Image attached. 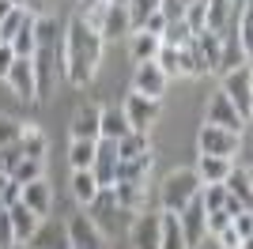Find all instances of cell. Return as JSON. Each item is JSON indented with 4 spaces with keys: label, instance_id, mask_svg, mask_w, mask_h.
Wrapping results in <instances>:
<instances>
[{
    "label": "cell",
    "instance_id": "obj_1",
    "mask_svg": "<svg viewBox=\"0 0 253 249\" xmlns=\"http://www.w3.org/2000/svg\"><path fill=\"white\" fill-rule=\"evenodd\" d=\"M102 57V38L98 31H91L84 23V15H76L68 23V34H64V76L76 83V87H87L91 76H95V64Z\"/></svg>",
    "mask_w": 253,
    "mask_h": 249
},
{
    "label": "cell",
    "instance_id": "obj_2",
    "mask_svg": "<svg viewBox=\"0 0 253 249\" xmlns=\"http://www.w3.org/2000/svg\"><path fill=\"white\" fill-rule=\"evenodd\" d=\"M201 185L204 181L197 177V170H174V174H167V181H163V189H159L163 211H174V215H178L181 208L201 193Z\"/></svg>",
    "mask_w": 253,
    "mask_h": 249
},
{
    "label": "cell",
    "instance_id": "obj_3",
    "mask_svg": "<svg viewBox=\"0 0 253 249\" xmlns=\"http://www.w3.org/2000/svg\"><path fill=\"white\" fill-rule=\"evenodd\" d=\"M34 64V98H49V91L57 87V76L64 72V57L57 53V45H38L31 53Z\"/></svg>",
    "mask_w": 253,
    "mask_h": 249
},
{
    "label": "cell",
    "instance_id": "obj_4",
    "mask_svg": "<svg viewBox=\"0 0 253 249\" xmlns=\"http://www.w3.org/2000/svg\"><path fill=\"white\" fill-rule=\"evenodd\" d=\"M223 94L231 98L238 117L250 121V114H253V72H250V64H238L231 72H223Z\"/></svg>",
    "mask_w": 253,
    "mask_h": 249
},
{
    "label": "cell",
    "instance_id": "obj_5",
    "mask_svg": "<svg viewBox=\"0 0 253 249\" xmlns=\"http://www.w3.org/2000/svg\"><path fill=\"white\" fill-rule=\"evenodd\" d=\"M117 211H121V208H117L114 189H98L95 197L87 200V211H84V215L91 219L102 234H114V230H117Z\"/></svg>",
    "mask_w": 253,
    "mask_h": 249
},
{
    "label": "cell",
    "instance_id": "obj_6",
    "mask_svg": "<svg viewBox=\"0 0 253 249\" xmlns=\"http://www.w3.org/2000/svg\"><path fill=\"white\" fill-rule=\"evenodd\" d=\"M204 204H201V193L189 200V204L178 211V227H181V238H185V249H197L204 238H208V230H204Z\"/></svg>",
    "mask_w": 253,
    "mask_h": 249
},
{
    "label": "cell",
    "instance_id": "obj_7",
    "mask_svg": "<svg viewBox=\"0 0 253 249\" xmlns=\"http://www.w3.org/2000/svg\"><path fill=\"white\" fill-rule=\"evenodd\" d=\"M117 144L114 140H95V159H91V174H95L98 189H114V174H117Z\"/></svg>",
    "mask_w": 253,
    "mask_h": 249
},
{
    "label": "cell",
    "instance_id": "obj_8",
    "mask_svg": "<svg viewBox=\"0 0 253 249\" xmlns=\"http://www.w3.org/2000/svg\"><path fill=\"white\" fill-rule=\"evenodd\" d=\"M197 144H201V155H219V159H231L238 151V132H227L219 124H204L201 136H197Z\"/></svg>",
    "mask_w": 253,
    "mask_h": 249
},
{
    "label": "cell",
    "instance_id": "obj_9",
    "mask_svg": "<svg viewBox=\"0 0 253 249\" xmlns=\"http://www.w3.org/2000/svg\"><path fill=\"white\" fill-rule=\"evenodd\" d=\"M64 230H68V246H72V249H110V246H106V234L84 215V211L68 219V227H64Z\"/></svg>",
    "mask_w": 253,
    "mask_h": 249
},
{
    "label": "cell",
    "instance_id": "obj_10",
    "mask_svg": "<svg viewBox=\"0 0 253 249\" xmlns=\"http://www.w3.org/2000/svg\"><path fill=\"white\" fill-rule=\"evenodd\" d=\"M125 121L132 132H148L151 121L159 117V98H148V94H128V102H125Z\"/></svg>",
    "mask_w": 253,
    "mask_h": 249
},
{
    "label": "cell",
    "instance_id": "obj_11",
    "mask_svg": "<svg viewBox=\"0 0 253 249\" xmlns=\"http://www.w3.org/2000/svg\"><path fill=\"white\" fill-rule=\"evenodd\" d=\"M132 34V23H128V8L125 4H102V19H98V38L114 42Z\"/></svg>",
    "mask_w": 253,
    "mask_h": 249
},
{
    "label": "cell",
    "instance_id": "obj_12",
    "mask_svg": "<svg viewBox=\"0 0 253 249\" xmlns=\"http://www.w3.org/2000/svg\"><path fill=\"white\" fill-rule=\"evenodd\" d=\"M132 87H136V94H148V98H159V94L167 91V76H163V68H159L155 61H144V64H136Z\"/></svg>",
    "mask_w": 253,
    "mask_h": 249
},
{
    "label": "cell",
    "instance_id": "obj_13",
    "mask_svg": "<svg viewBox=\"0 0 253 249\" xmlns=\"http://www.w3.org/2000/svg\"><path fill=\"white\" fill-rule=\"evenodd\" d=\"M159 230H163V211H144L132 223V249H159Z\"/></svg>",
    "mask_w": 253,
    "mask_h": 249
},
{
    "label": "cell",
    "instance_id": "obj_14",
    "mask_svg": "<svg viewBox=\"0 0 253 249\" xmlns=\"http://www.w3.org/2000/svg\"><path fill=\"white\" fill-rule=\"evenodd\" d=\"M204 124H219V128H227V132H242V117H238V110L231 106V98L227 94H215L208 102V121Z\"/></svg>",
    "mask_w": 253,
    "mask_h": 249
},
{
    "label": "cell",
    "instance_id": "obj_15",
    "mask_svg": "<svg viewBox=\"0 0 253 249\" xmlns=\"http://www.w3.org/2000/svg\"><path fill=\"white\" fill-rule=\"evenodd\" d=\"M4 80L11 83V91L19 94L23 102H27V98H34V64H31V57H15Z\"/></svg>",
    "mask_w": 253,
    "mask_h": 249
},
{
    "label": "cell",
    "instance_id": "obj_16",
    "mask_svg": "<svg viewBox=\"0 0 253 249\" xmlns=\"http://www.w3.org/2000/svg\"><path fill=\"white\" fill-rule=\"evenodd\" d=\"M148 174H151V151L148 155H136V159H121V163H117V174H114V185L117 181L148 185Z\"/></svg>",
    "mask_w": 253,
    "mask_h": 249
},
{
    "label": "cell",
    "instance_id": "obj_17",
    "mask_svg": "<svg viewBox=\"0 0 253 249\" xmlns=\"http://www.w3.org/2000/svg\"><path fill=\"white\" fill-rule=\"evenodd\" d=\"M8 219H11V230H15V242H31V234L38 230V223H42V219L34 215V211L23 204V200L8 208Z\"/></svg>",
    "mask_w": 253,
    "mask_h": 249
},
{
    "label": "cell",
    "instance_id": "obj_18",
    "mask_svg": "<svg viewBox=\"0 0 253 249\" xmlns=\"http://www.w3.org/2000/svg\"><path fill=\"white\" fill-rule=\"evenodd\" d=\"M31 249H72L68 230L57 227V223H38V230L31 234Z\"/></svg>",
    "mask_w": 253,
    "mask_h": 249
},
{
    "label": "cell",
    "instance_id": "obj_19",
    "mask_svg": "<svg viewBox=\"0 0 253 249\" xmlns=\"http://www.w3.org/2000/svg\"><path fill=\"white\" fill-rule=\"evenodd\" d=\"M23 204L31 208L34 215L42 219L45 211H49V204H53V193H49V185H45V177H38V181H27V185H23Z\"/></svg>",
    "mask_w": 253,
    "mask_h": 249
},
{
    "label": "cell",
    "instance_id": "obj_20",
    "mask_svg": "<svg viewBox=\"0 0 253 249\" xmlns=\"http://www.w3.org/2000/svg\"><path fill=\"white\" fill-rule=\"evenodd\" d=\"M114 197L121 211H144L148 204V185H132V181H117L114 185Z\"/></svg>",
    "mask_w": 253,
    "mask_h": 249
},
{
    "label": "cell",
    "instance_id": "obj_21",
    "mask_svg": "<svg viewBox=\"0 0 253 249\" xmlns=\"http://www.w3.org/2000/svg\"><path fill=\"white\" fill-rule=\"evenodd\" d=\"M98 114L95 106H80L72 117V140H98Z\"/></svg>",
    "mask_w": 253,
    "mask_h": 249
},
{
    "label": "cell",
    "instance_id": "obj_22",
    "mask_svg": "<svg viewBox=\"0 0 253 249\" xmlns=\"http://www.w3.org/2000/svg\"><path fill=\"white\" fill-rule=\"evenodd\" d=\"M231 159H219V155H201L197 159V177H201L204 185H219L223 177H227V170H231Z\"/></svg>",
    "mask_w": 253,
    "mask_h": 249
},
{
    "label": "cell",
    "instance_id": "obj_23",
    "mask_svg": "<svg viewBox=\"0 0 253 249\" xmlns=\"http://www.w3.org/2000/svg\"><path fill=\"white\" fill-rule=\"evenodd\" d=\"M19 155L23 159H38V163H45V136L34 128V124H23V132H19Z\"/></svg>",
    "mask_w": 253,
    "mask_h": 249
},
{
    "label": "cell",
    "instance_id": "obj_24",
    "mask_svg": "<svg viewBox=\"0 0 253 249\" xmlns=\"http://www.w3.org/2000/svg\"><path fill=\"white\" fill-rule=\"evenodd\" d=\"M219 185L227 189L234 200H242V204L250 208V170H246V166H231V170H227V177H223Z\"/></svg>",
    "mask_w": 253,
    "mask_h": 249
},
{
    "label": "cell",
    "instance_id": "obj_25",
    "mask_svg": "<svg viewBox=\"0 0 253 249\" xmlns=\"http://www.w3.org/2000/svg\"><path fill=\"white\" fill-rule=\"evenodd\" d=\"M128 132V121L121 110H102L98 114V140H121Z\"/></svg>",
    "mask_w": 253,
    "mask_h": 249
},
{
    "label": "cell",
    "instance_id": "obj_26",
    "mask_svg": "<svg viewBox=\"0 0 253 249\" xmlns=\"http://www.w3.org/2000/svg\"><path fill=\"white\" fill-rule=\"evenodd\" d=\"M155 64L163 68V76H185V53L181 49H174V45H159V53H155Z\"/></svg>",
    "mask_w": 253,
    "mask_h": 249
},
{
    "label": "cell",
    "instance_id": "obj_27",
    "mask_svg": "<svg viewBox=\"0 0 253 249\" xmlns=\"http://www.w3.org/2000/svg\"><path fill=\"white\" fill-rule=\"evenodd\" d=\"M231 4L234 0H208V11H204V31L223 34L227 19H231Z\"/></svg>",
    "mask_w": 253,
    "mask_h": 249
},
{
    "label": "cell",
    "instance_id": "obj_28",
    "mask_svg": "<svg viewBox=\"0 0 253 249\" xmlns=\"http://www.w3.org/2000/svg\"><path fill=\"white\" fill-rule=\"evenodd\" d=\"M117 144V159H136V155H148L151 147H148V132H132L128 128L121 140H114Z\"/></svg>",
    "mask_w": 253,
    "mask_h": 249
},
{
    "label": "cell",
    "instance_id": "obj_29",
    "mask_svg": "<svg viewBox=\"0 0 253 249\" xmlns=\"http://www.w3.org/2000/svg\"><path fill=\"white\" fill-rule=\"evenodd\" d=\"M159 249H185V238H181V227H178V215H174V211H163Z\"/></svg>",
    "mask_w": 253,
    "mask_h": 249
},
{
    "label": "cell",
    "instance_id": "obj_30",
    "mask_svg": "<svg viewBox=\"0 0 253 249\" xmlns=\"http://www.w3.org/2000/svg\"><path fill=\"white\" fill-rule=\"evenodd\" d=\"M159 42H163V45H174V49H185V45L193 42L189 23H185V19H174V23H167V27H163V34H159Z\"/></svg>",
    "mask_w": 253,
    "mask_h": 249
},
{
    "label": "cell",
    "instance_id": "obj_31",
    "mask_svg": "<svg viewBox=\"0 0 253 249\" xmlns=\"http://www.w3.org/2000/svg\"><path fill=\"white\" fill-rule=\"evenodd\" d=\"M57 34H61V23L53 15H38L34 19V45H57Z\"/></svg>",
    "mask_w": 253,
    "mask_h": 249
},
{
    "label": "cell",
    "instance_id": "obj_32",
    "mask_svg": "<svg viewBox=\"0 0 253 249\" xmlns=\"http://www.w3.org/2000/svg\"><path fill=\"white\" fill-rule=\"evenodd\" d=\"M8 45L15 49V57H31V53L38 49V45H34V15H27V23L19 27V34H15Z\"/></svg>",
    "mask_w": 253,
    "mask_h": 249
},
{
    "label": "cell",
    "instance_id": "obj_33",
    "mask_svg": "<svg viewBox=\"0 0 253 249\" xmlns=\"http://www.w3.org/2000/svg\"><path fill=\"white\" fill-rule=\"evenodd\" d=\"M159 45L163 42L155 38V34H132V57H136V64H144V61H155V53H159Z\"/></svg>",
    "mask_w": 253,
    "mask_h": 249
},
{
    "label": "cell",
    "instance_id": "obj_34",
    "mask_svg": "<svg viewBox=\"0 0 253 249\" xmlns=\"http://www.w3.org/2000/svg\"><path fill=\"white\" fill-rule=\"evenodd\" d=\"M8 177L15 181V185H27V181H38L42 177V163L38 159H19V163L8 170Z\"/></svg>",
    "mask_w": 253,
    "mask_h": 249
},
{
    "label": "cell",
    "instance_id": "obj_35",
    "mask_svg": "<svg viewBox=\"0 0 253 249\" xmlns=\"http://www.w3.org/2000/svg\"><path fill=\"white\" fill-rule=\"evenodd\" d=\"M27 15H31V11L23 8V4H15V8L0 19V42H11V38H15V34H19V27L27 23Z\"/></svg>",
    "mask_w": 253,
    "mask_h": 249
},
{
    "label": "cell",
    "instance_id": "obj_36",
    "mask_svg": "<svg viewBox=\"0 0 253 249\" xmlns=\"http://www.w3.org/2000/svg\"><path fill=\"white\" fill-rule=\"evenodd\" d=\"M91 159H95V140H72V151H68L72 170H91Z\"/></svg>",
    "mask_w": 253,
    "mask_h": 249
},
{
    "label": "cell",
    "instance_id": "obj_37",
    "mask_svg": "<svg viewBox=\"0 0 253 249\" xmlns=\"http://www.w3.org/2000/svg\"><path fill=\"white\" fill-rule=\"evenodd\" d=\"M72 193H76V200H91L98 193V181H95V174H91V170H76L72 174Z\"/></svg>",
    "mask_w": 253,
    "mask_h": 249
},
{
    "label": "cell",
    "instance_id": "obj_38",
    "mask_svg": "<svg viewBox=\"0 0 253 249\" xmlns=\"http://www.w3.org/2000/svg\"><path fill=\"white\" fill-rule=\"evenodd\" d=\"M125 8H128V23H132V31H140L144 19L159 11V0H128Z\"/></svg>",
    "mask_w": 253,
    "mask_h": 249
},
{
    "label": "cell",
    "instance_id": "obj_39",
    "mask_svg": "<svg viewBox=\"0 0 253 249\" xmlns=\"http://www.w3.org/2000/svg\"><path fill=\"white\" fill-rule=\"evenodd\" d=\"M19 132H23V121L15 117H0V151L11 144H19Z\"/></svg>",
    "mask_w": 253,
    "mask_h": 249
},
{
    "label": "cell",
    "instance_id": "obj_40",
    "mask_svg": "<svg viewBox=\"0 0 253 249\" xmlns=\"http://www.w3.org/2000/svg\"><path fill=\"white\" fill-rule=\"evenodd\" d=\"M223 200H227V189H223V185H201V204H204V211H219Z\"/></svg>",
    "mask_w": 253,
    "mask_h": 249
},
{
    "label": "cell",
    "instance_id": "obj_41",
    "mask_svg": "<svg viewBox=\"0 0 253 249\" xmlns=\"http://www.w3.org/2000/svg\"><path fill=\"white\" fill-rule=\"evenodd\" d=\"M231 227H234V234L242 242H250V234H253V215H250V208L246 211H238V215H231Z\"/></svg>",
    "mask_w": 253,
    "mask_h": 249
},
{
    "label": "cell",
    "instance_id": "obj_42",
    "mask_svg": "<svg viewBox=\"0 0 253 249\" xmlns=\"http://www.w3.org/2000/svg\"><path fill=\"white\" fill-rule=\"evenodd\" d=\"M223 227H231V215H227V211H208V215H204V230H208V234H219Z\"/></svg>",
    "mask_w": 253,
    "mask_h": 249
},
{
    "label": "cell",
    "instance_id": "obj_43",
    "mask_svg": "<svg viewBox=\"0 0 253 249\" xmlns=\"http://www.w3.org/2000/svg\"><path fill=\"white\" fill-rule=\"evenodd\" d=\"M15 246V230H11V219H8V208L0 211V249H11Z\"/></svg>",
    "mask_w": 253,
    "mask_h": 249
},
{
    "label": "cell",
    "instance_id": "obj_44",
    "mask_svg": "<svg viewBox=\"0 0 253 249\" xmlns=\"http://www.w3.org/2000/svg\"><path fill=\"white\" fill-rule=\"evenodd\" d=\"M19 197H23V185H15L8 177V185L0 189V200H4V208H11V204H19Z\"/></svg>",
    "mask_w": 253,
    "mask_h": 249
},
{
    "label": "cell",
    "instance_id": "obj_45",
    "mask_svg": "<svg viewBox=\"0 0 253 249\" xmlns=\"http://www.w3.org/2000/svg\"><path fill=\"white\" fill-rule=\"evenodd\" d=\"M215 238H219V246H223V249H242V238L234 234V227H223Z\"/></svg>",
    "mask_w": 253,
    "mask_h": 249
},
{
    "label": "cell",
    "instance_id": "obj_46",
    "mask_svg": "<svg viewBox=\"0 0 253 249\" xmlns=\"http://www.w3.org/2000/svg\"><path fill=\"white\" fill-rule=\"evenodd\" d=\"M163 27H167V19L155 11V15H148V19H144V27H140V31H144V34H155V38H159V34H163Z\"/></svg>",
    "mask_w": 253,
    "mask_h": 249
},
{
    "label": "cell",
    "instance_id": "obj_47",
    "mask_svg": "<svg viewBox=\"0 0 253 249\" xmlns=\"http://www.w3.org/2000/svg\"><path fill=\"white\" fill-rule=\"evenodd\" d=\"M11 61H15V49H11L8 42H0V80H4V76H8Z\"/></svg>",
    "mask_w": 253,
    "mask_h": 249
},
{
    "label": "cell",
    "instance_id": "obj_48",
    "mask_svg": "<svg viewBox=\"0 0 253 249\" xmlns=\"http://www.w3.org/2000/svg\"><path fill=\"white\" fill-rule=\"evenodd\" d=\"M11 8H15V0H0V19H4V15H8Z\"/></svg>",
    "mask_w": 253,
    "mask_h": 249
},
{
    "label": "cell",
    "instance_id": "obj_49",
    "mask_svg": "<svg viewBox=\"0 0 253 249\" xmlns=\"http://www.w3.org/2000/svg\"><path fill=\"white\" fill-rule=\"evenodd\" d=\"M95 4H110V0H84V11H87V8H95Z\"/></svg>",
    "mask_w": 253,
    "mask_h": 249
},
{
    "label": "cell",
    "instance_id": "obj_50",
    "mask_svg": "<svg viewBox=\"0 0 253 249\" xmlns=\"http://www.w3.org/2000/svg\"><path fill=\"white\" fill-rule=\"evenodd\" d=\"M4 185H8V174H4V170H0V189H4Z\"/></svg>",
    "mask_w": 253,
    "mask_h": 249
},
{
    "label": "cell",
    "instance_id": "obj_51",
    "mask_svg": "<svg viewBox=\"0 0 253 249\" xmlns=\"http://www.w3.org/2000/svg\"><path fill=\"white\" fill-rule=\"evenodd\" d=\"M110 4H128V0H110Z\"/></svg>",
    "mask_w": 253,
    "mask_h": 249
},
{
    "label": "cell",
    "instance_id": "obj_52",
    "mask_svg": "<svg viewBox=\"0 0 253 249\" xmlns=\"http://www.w3.org/2000/svg\"><path fill=\"white\" fill-rule=\"evenodd\" d=\"M0 170H4V151H0Z\"/></svg>",
    "mask_w": 253,
    "mask_h": 249
},
{
    "label": "cell",
    "instance_id": "obj_53",
    "mask_svg": "<svg viewBox=\"0 0 253 249\" xmlns=\"http://www.w3.org/2000/svg\"><path fill=\"white\" fill-rule=\"evenodd\" d=\"M178 4H181V8H185V4H193V0H178Z\"/></svg>",
    "mask_w": 253,
    "mask_h": 249
},
{
    "label": "cell",
    "instance_id": "obj_54",
    "mask_svg": "<svg viewBox=\"0 0 253 249\" xmlns=\"http://www.w3.org/2000/svg\"><path fill=\"white\" fill-rule=\"evenodd\" d=\"M0 211H4V200H0Z\"/></svg>",
    "mask_w": 253,
    "mask_h": 249
}]
</instances>
